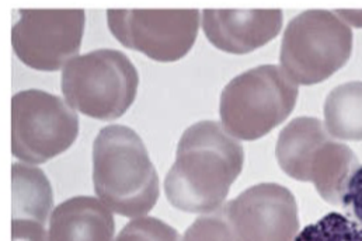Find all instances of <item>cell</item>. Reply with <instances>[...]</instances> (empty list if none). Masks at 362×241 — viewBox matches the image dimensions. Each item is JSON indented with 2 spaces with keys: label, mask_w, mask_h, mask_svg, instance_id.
I'll return each instance as SVG.
<instances>
[{
  "label": "cell",
  "mask_w": 362,
  "mask_h": 241,
  "mask_svg": "<svg viewBox=\"0 0 362 241\" xmlns=\"http://www.w3.org/2000/svg\"><path fill=\"white\" fill-rule=\"evenodd\" d=\"M298 94V84L279 66L250 69L229 81L221 94L222 127L236 139H260L289 117Z\"/></svg>",
  "instance_id": "obj_4"
},
{
  "label": "cell",
  "mask_w": 362,
  "mask_h": 241,
  "mask_svg": "<svg viewBox=\"0 0 362 241\" xmlns=\"http://www.w3.org/2000/svg\"><path fill=\"white\" fill-rule=\"evenodd\" d=\"M199 10H108L107 24L124 47L158 62L184 58L195 44Z\"/></svg>",
  "instance_id": "obj_9"
},
{
  "label": "cell",
  "mask_w": 362,
  "mask_h": 241,
  "mask_svg": "<svg viewBox=\"0 0 362 241\" xmlns=\"http://www.w3.org/2000/svg\"><path fill=\"white\" fill-rule=\"evenodd\" d=\"M79 134L75 110L42 90L18 91L11 98V152L18 160L41 164L66 152Z\"/></svg>",
  "instance_id": "obj_7"
},
{
  "label": "cell",
  "mask_w": 362,
  "mask_h": 241,
  "mask_svg": "<svg viewBox=\"0 0 362 241\" xmlns=\"http://www.w3.org/2000/svg\"><path fill=\"white\" fill-rule=\"evenodd\" d=\"M82 8L18 10L11 28V45L27 66L55 72L78 58L85 31Z\"/></svg>",
  "instance_id": "obj_8"
},
{
  "label": "cell",
  "mask_w": 362,
  "mask_h": 241,
  "mask_svg": "<svg viewBox=\"0 0 362 241\" xmlns=\"http://www.w3.org/2000/svg\"><path fill=\"white\" fill-rule=\"evenodd\" d=\"M275 155L285 174L312 182L332 205H341L346 187L360 167L354 152L334 141L320 119L310 117L295 118L279 132Z\"/></svg>",
  "instance_id": "obj_3"
},
{
  "label": "cell",
  "mask_w": 362,
  "mask_h": 241,
  "mask_svg": "<svg viewBox=\"0 0 362 241\" xmlns=\"http://www.w3.org/2000/svg\"><path fill=\"white\" fill-rule=\"evenodd\" d=\"M282 27V11L274 10H204L202 28L218 49L245 55L275 38Z\"/></svg>",
  "instance_id": "obj_11"
},
{
  "label": "cell",
  "mask_w": 362,
  "mask_h": 241,
  "mask_svg": "<svg viewBox=\"0 0 362 241\" xmlns=\"http://www.w3.org/2000/svg\"><path fill=\"white\" fill-rule=\"evenodd\" d=\"M95 195L114 213L144 218L159 198V177L141 136L124 125L100 129L93 143Z\"/></svg>",
  "instance_id": "obj_2"
},
{
  "label": "cell",
  "mask_w": 362,
  "mask_h": 241,
  "mask_svg": "<svg viewBox=\"0 0 362 241\" xmlns=\"http://www.w3.org/2000/svg\"><path fill=\"white\" fill-rule=\"evenodd\" d=\"M325 127L339 141H362V81L333 88L325 101Z\"/></svg>",
  "instance_id": "obj_14"
},
{
  "label": "cell",
  "mask_w": 362,
  "mask_h": 241,
  "mask_svg": "<svg viewBox=\"0 0 362 241\" xmlns=\"http://www.w3.org/2000/svg\"><path fill=\"white\" fill-rule=\"evenodd\" d=\"M222 211L238 241H295L299 232L295 196L275 182L247 188Z\"/></svg>",
  "instance_id": "obj_10"
},
{
  "label": "cell",
  "mask_w": 362,
  "mask_h": 241,
  "mask_svg": "<svg viewBox=\"0 0 362 241\" xmlns=\"http://www.w3.org/2000/svg\"><path fill=\"white\" fill-rule=\"evenodd\" d=\"M66 102L100 121L122 117L135 101L139 75L131 59L117 49H95L71 61L62 72Z\"/></svg>",
  "instance_id": "obj_6"
},
{
  "label": "cell",
  "mask_w": 362,
  "mask_h": 241,
  "mask_svg": "<svg viewBox=\"0 0 362 241\" xmlns=\"http://www.w3.org/2000/svg\"><path fill=\"white\" fill-rule=\"evenodd\" d=\"M295 241H362V228L356 221L332 212L306 226Z\"/></svg>",
  "instance_id": "obj_15"
},
{
  "label": "cell",
  "mask_w": 362,
  "mask_h": 241,
  "mask_svg": "<svg viewBox=\"0 0 362 241\" xmlns=\"http://www.w3.org/2000/svg\"><path fill=\"white\" fill-rule=\"evenodd\" d=\"M181 241H238L222 208L199 216L184 233Z\"/></svg>",
  "instance_id": "obj_17"
},
{
  "label": "cell",
  "mask_w": 362,
  "mask_h": 241,
  "mask_svg": "<svg viewBox=\"0 0 362 241\" xmlns=\"http://www.w3.org/2000/svg\"><path fill=\"white\" fill-rule=\"evenodd\" d=\"M114 233L112 212L101 201L75 196L54 209L48 241H114Z\"/></svg>",
  "instance_id": "obj_12"
},
{
  "label": "cell",
  "mask_w": 362,
  "mask_h": 241,
  "mask_svg": "<svg viewBox=\"0 0 362 241\" xmlns=\"http://www.w3.org/2000/svg\"><path fill=\"white\" fill-rule=\"evenodd\" d=\"M13 241H48L47 236H13Z\"/></svg>",
  "instance_id": "obj_19"
},
{
  "label": "cell",
  "mask_w": 362,
  "mask_h": 241,
  "mask_svg": "<svg viewBox=\"0 0 362 241\" xmlns=\"http://www.w3.org/2000/svg\"><path fill=\"white\" fill-rule=\"evenodd\" d=\"M245 163L242 143L215 121L191 125L165 178L168 201L188 213H212L225 202Z\"/></svg>",
  "instance_id": "obj_1"
},
{
  "label": "cell",
  "mask_w": 362,
  "mask_h": 241,
  "mask_svg": "<svg viewBox=\"0 0 362 241\" xmlns=\"http://www.w3.org/2000/svg\"><path fill=\"white\" fill-rule=\"evenodd\" d=\"M13 225L45 230L54 205L52 188L44 171L33 164L16 163L11 167Z\"/></svg>",
  "instance_id": "obj_13"
},
{
  "label": "cell",
  "mask_w": 362,
  "mask_h": 241,
  "mask_svg": "<svg viewBox=\"0 0 362 241\" xmlns=\"http://www.w3.org/2000/svg\"><path fill=\"white\" fill-rule=\"evenodd\" d=\"M341 206L362 228V165L351 175L343 194Z\"/></svg>",
  "instance_id": "obj_18"
},
{
  "label": "cell",
  "mask_w": 362,
  "mask_h": 241,
  "mask_svg": "<svg viewBox=\"0 0 362 241\" xmlns=\"http://www.w3.org/2000/svg\"><path fill=\"white\" fill-rule=\"evenodd\" d=\"M115 241H181L179 232L152 216L136 218L131 221L118 233Z\"/></svg>",
  "instance_id": "obj_16"
},
{
  "label": "cell",
  "mask_w": 362,
  "mask_h": 241,
  "mask_svg": "<svg viewBox=\"0 0 362 241\" xmlns=\"http://www.w3.org/2000/svg\"><path fill=\"white\" fill-rule=\"evenodd\" d=\"M353 52V30L337 13L308 10L292 18L284 33L281 69L303 86L326 81L340 71Z\"/></svg>",
  "instance_id": "obj_5"
}]
</instances>
